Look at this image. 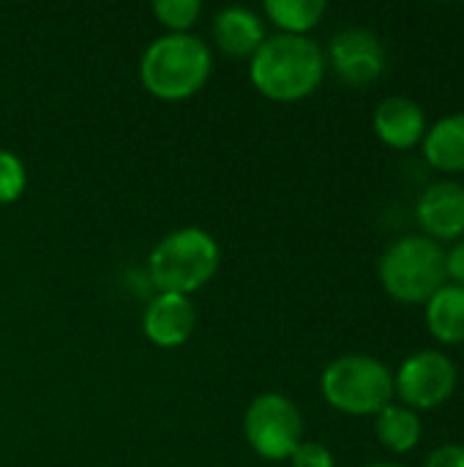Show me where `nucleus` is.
I'll use <instances>...</instances> for the list:
<instances>
[{
    "mask_svg": "<svg viewBox=\"0 0 464 467\" xmlns=\"http://www.w3.org/2000/svg\"><path fill=\"white\" fill-rule=\"evenodd\" d=\"M364 467H405V465H397V462H372V465H364Z\"/></svg>",
    "mask_w": 464,
    "mask_h": 467,
    "instance_id": "22",
    "label": "nucleus"
},
{
    "mask_svg": "<svg viewBox=\"0 0 464 467\" xmlns=\"http://www.w3.org/2000/svg\"><path fill=\"white\" fill-rule=\"evenodd\" d=\"M213 41L230 57H252L265 41V22L246 5H227L213 16Z\"/></svg>",
    "mask_w": 464,
    "mask_h": 467,
    "instance_id": "12",
    "label": "nucleus"
},
{
    "mask_svg": "<svg viewBox=\"0 0 464 467\" xmlns=\"http://www.w3.org/2000/svg\"><path fill=\"white\" fill-rule=\"evenodd\" d=\"M27 189V170L25 161L14 150L0 148V205L16 202Z\"/></svg>",
    "mask_w": 464,
    "mask_h": 467,
    "instance_id": "18",
    "label": "nucleus"
},
{
    "mask_svg": "<svg viewBox=\"0 0 464 467\" xmlns=\"http://www.w3.org/2000/svg\"><path fill=\"white\" fill-rule=\"evenodd\" d=\"M150 11L170 33H189L202 14V3L200 0H156Z\"/></svg>",
    "mask_w": 464,
    "mask_h": 467,
    "instance_id": "17",
    "label": "nucleus"
},
{
    "mask_svg": "<svg viewBox=\"0 0 464 467\" xmlns=\"http://www.w3.org/2000/svg\"><path fill=\"white\" fill-rule=\"evenodd\" d=\"M375 134L380 142L397 150H410L418 142H424L427 134V115L418 101L407 96H388L377 104L372 115Z\"/></svg>",
    "mask_w": 464,
    "mask_h": 467,
    "instance_id": "11",
    "label": "nucleus"
},
{
    "mask_svg": "<svg viewBox=\"0 0 464 467\" xmlns=\"http://www.w3.org/2000/svg\"><path fill=\"white\" fill-rule=\"evenodd\" d=\"M293 467H334V454L328 446L317 441H301V446L290 457Z\"/></svg>",
    "mask_w": 464,
    "mask_h": 467,
    "instance_id": "19",
    "label": "nucleus"
},
{
    "mask_svg": "<svg viewBox=\"0 0 464 467\" xmlns=\"http://www.w3.org/2000/svg\"><path fill=\"white\" fill-rule=\"evenodd\" d=\"M427 326L429 334L443 345L464 342V287L443 285L427 301Z\"/></svg>",
    "mask_w": 464,
    "mask_h": 467,
    "instance_id": "14",
    "label": "nucleus"
},
{
    "mask_svg": "<svg viewBox=\"0 0 464 467\" xmlns=\"http://www.w3.org/2000/svg\"><path fill=\"white\" fill-rule=\"evenodd\" d=\"M325 52L306 36H265L249 57V79L271 101H301L312 96L325 77Z\"/></svg>",
    "mask_w": 464,
    "mask_h": 467,
    "instance_id": "1",
    "label": "nucleus"
},
{
    "mask_svg": "<svg viewBox=\"0 0 464 467\" xmlns=\"http://www.w3.org/2000/svg\"><path fill=\"white\" fill-rule=\"evenodd\" d=\"M377 274L383 290L402 304H427L443 285H449L446 252L427 235L397 238L383 252Z\"/></svg>",
    "mask_w": 464,
    "mask_h": 467,
    "instance_id": "4",
    "label": "nucleus"
},
{
    "mask_svg": "<svg viewBox=\"0 0 464 467\" xmlns=\"http://www.w3.org/2000/svg\"><path fill=\"white\" fill-rule=\"evenodd\" d=\"M416 219L432 241L464 238V186L457 181L429 183L416 205Z\"/></svg>",
    "mask_w": 464,
    "mask_h": 467,
    "instance_id": "9",
    "label": "nucleus"
},
{
    "mask_svg": "<svg viewBox=\"0 0 464 467\" xmlns=\"http://www.w3.org/2000/svg\"><path fill=\"white\" fill-rule=\"evenodd\" d=\"M446 274L454 285L464 287V238L446 252Z\"/></svg>",
    "mask_w": 464,
    "mask_h": 467,
    "instance_id": "21",
    "label": "nucleus"
},
{
    "mask_svg": "<svg viewBox=\"0 0 464 467\" xmlns=\"http://www.w3.org/2000/svg\"><path fill=\"white\" fill-rule=\"evenodd\" d=\"M222 265L219 241L200 227H180L164 235L148 254V274L159 293L191 296L202 290Z\"/></svg>",
    "mask_w": 464,
    "mask_h": 467,
    "instance_id": "3",
    "label": "nucleus"
},
{
    "mask_svg": "<svg viewBox=\"0 0 464 467\" xmlns=\"http://www.w3.org/2000/svg\"><path fill=\"white\" fill-rule=\"evenodd\" d=\"M459 372L451 356L440 350H416L394 375V397L410 410H432L451 400Z\"/></svg>",
    "mask_w": 464,
    "mask_h": 467,
    "instance_id": "7",
    "label": "nucleus"
},
{
    "mask_svg": "<svg viewBox=\"0 0 464 467\" xmlns=\"http://www.w3.org/2000/svg\"><path fill=\"white\" fill-rule=\"evenodd\" d=\"M197 328V309L189 296L156 293L142 312V331L156 348L172 350L191 339Z\"/></svg>",
    "mask_w": 464,
    "mask_h": 467,
    "instance_id": "10",
    "label": "nucleus"
},
{
    "mask_svg": "<svg viewBox=\"0 0 464 467\" xmlns=\"http://www.w3.org/2000/svg\"><path fill=\"white\" fill-rule=\"evenodd\" d=\"M328 60L347 85H369L386 68V49L372 30L347 27L331 38Z\"/></svg>",
    "mask_w": 464,
    "mask_h": 467,
    "instance_id": "8",
    "label": "nucleus"
},
{
    "mask_svg": "<svg viewBox=\"0 0 464 467\" xmlns=\"http://www.w3.org/2000/svg\"><path fill=\"white\" fill-rule=\"evenodd\" d=\"M243 438L257 457L284 462L304 441V416L290 397L279 391L260 394L243 413Z\"/></svg>",
    "mask_w": 464,
    "mask_h": 467,
    "instance_id": "6",
    "label": "nucleus"
},
{
    "mask_svg": "<svg viewBox=\"0 0 464 467\" xmlns=\"http://www.w3.org/2000/svg\"><path fill=\"white\" fill-rule=\"evenodd\" d=\"M263 11L268 22L284 36H306L320 25L328 5L323 0H265Z\"/></svg>",
    "mask_w": 464,
    "mask_h": 467,
    "instance_id": "16",
    "label": "nucleus"
},
{
    "mask_svg": "<svg viewBox=\"0 0 464 467\" xmlns=\"http://www.w3.org/2000/svg\"><path fill=\"white\" fill-rule=\"evenodd\" d=\"M421 432H424V424H421L418 413L405 405L391 402L375 416V435H377L380 446L388 449L391 454L413 451L421 441Z\"/></svg>",
    "mask_w": 464,
    "mask_h": 467,
    "instance_id": "15",
    "label": "nucleus"
},
{
    "mask_svg": "<svg viewBox=\"0 0 464 467\" xmlns=\"http://www.w3.org/2000/svg\"><path fill=\"white\" fill-rule=\"evenodd\" d=\"M320 391L339 413L377 416L394 400V372L380 358L364 353L339 356L325 367Z\"/></svg>",
    "mask_w": 464,
    "mask_h": 467,
    "instance_id": "5",
    "label": "nucleus"
},
{
    "mask_svg": "<svg viewBox=\"0 0 464 467\" xmlns=\"http://www.w3.org/2000/svg\"><path fill=\"white\" fill-rule=\"evenodd\" d=\"M424 159L440 172H464V112L440 118L424 134Z\"/></svg>",
    "mask_w": 464,
    "mask_h": 467,
    "instance_id": "13",
    "label": "nucleus"
},
{
    "mask_svg": "<svg viewBox=\"0 0 464 467\" xmlns=\"http://www.w3.org/2000/svg\"><path fill=\"white\" fill-rule=\"evenodd\" d=\"M424 467H464V446L446 443V446L435 449Z\"/></svg>",
    "mask_w": 464,
    "mask_h": 467,
    "instance_id": "20",
    "label": "nucleus"
},
{
    "mask_svg": "<svg viewBox=\"0 0 464 467\" xmlns=\"http://www.w3.org/2000/svg\"><path fill=\"white\" fill-rule=\"evenodd\" d=\"M213 71L211 47L194 33H167L148 44L139 60L142 88L161 101H183L200 93Z\"/></svg>",
    "mask_w": 464,
    "mask_h": 467,
    "instance_id": "2",
    "label": "nucleus"
}]
</instances>
